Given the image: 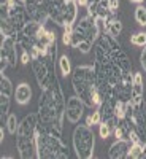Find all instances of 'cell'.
<instances>
[{
	"label": "cell",
	"instance_id": "cell-1",
	"mask_svg": "<svg viewBox=\"0 0 146 159\" xmlns=\"http://www.w3.org/2000/svg\"><path fill=\"white\" fill-rule=\"evenodd\" d=\"M65 108H67V100L64 97L59 78L54 73L51 78V83L48 84V88L42 89V94L38 99V124L62 135Z\"/></svg>",
	"mask_w": 146,
	"mask_h": 159
},
{
	"label": "cell",
	"instance_id": "cell-2",
	"mask_svg": "<svg viewBox=\"0 0 146 159\" xmlns=\"http://www.w3.org/2000/svg\"><path fill=\"white\" fill-rule=\"evenodd\" d=\"M72 84L75 94L81 99L86 107L97 108L102 103V97L97 89V76L92 65H78L72 72Z\"/></svg>",
	"mask_w": 146,
	"mask_h": 159
},
{
	"label": "cell",
	"instance_id": "cell-3",
	"mask_svg": "<svg viewBox=\"0 0 146 159\" xmlns=\"http://www.w3.org/2000/svg\"><path fill=\"white\" fill-rule=\"evenodd\" d=\"M37 134H38V115L29 113L19 123V127L16 132V148L21 159L38 157Z\"/></svg>",
	"mask_w": 146,
	"mask_h": 159
},
{
	"label": "cell",
	"instance_id": "cell-4",
	"mask_svg": "<svg viewBox=\"0 0 146 159\" xmlns=\"http://www.w3.org/2000/svg\"><path fill=\"white\" fill-rule=\"evenodd\" d=\"M37 153L38 159H67L69 148L64 143L62 135L38 124L37 134Z\"/></svg>",
	"mask_w": 146,
	"mask_h": 159
},
{
	"label": "cell",
	"instance_id": "cell-5",
	"mask_svg": "<svg viewBox=\"0 0 146 159\" xmlns=\"http://www.w3.org/2000/svg\"><path fill=\"white\" fill-rule=\"evenodd\" d=\"M100 34H102V30L99 29V25L95 22V18L86 15L84 18H81L79 21H76L73 24V35H72L70 46L78 48L81 42H91L92 45H94Z\"/></svg>",
	"mask_w": 146,
	"mask_h": 159
},
{
	"label": "cell",
	"instance_id": "cell-6",
	"mask_svg": "<svg viewBox=\"0 0 146 159\" xmlns=\"http://www.w3.org/2000/svg\"><path fill=\"white\" fill-rule=\"evenodd\" d=\"M95 147V135L92 132L91 126L79 124L75 127L73 132V148L79 159H91L94 156Z\"/></svg>",
	"mask_w": 146,
	"mask_h": 159
},
{
	"label": "cell",
	"instance_id": "cell-7",
	"mask_svg": "<svg viewBox=\"0 0 146 159\" xmlns=\"http://www.w3.org/2000/svg\"><path fill=\"white\" fill-rule=\"evenodd\" d=\"M18 42L15 37H2V46H0V72L3 73L7 67L15 69L18 65Z\"/></svg>",
	"mask_w": 146,
	"mask_h": 159
},
{
	"label": "cell",
	"instance_id": "cell-8",
	"mask_svg": "<svg viewBox=\"0 0 146 159\" xmlns=\"http://www.w3.org/2000/svg\"><path fill=\"white\" fill-rule=\"evenodd\" d=\"M132 123L135 124V129L143 142H146V103L143 97H132Z\"/></svg>",
	"mask_w": 146,
	"mask_h": 159
},
{
	"label": "cell",
	"instance_id": "cell-9",
	"mask_svg": "<svg viewBox=\"0 0 146 159\" xmlns=\"http://www.w3.org/2000/svg\"><path fill=\"white\" fill-rule=\"evenodd\" d=\"M0 18H2V19H8L10 24L18 32H21L24 29V25L30 21L25 7H22V5H11V3H10L8 13H7V15H0Z\"/></svg>",
	"mask_w": 146,
	"mask_h": 159
},
{
	"label": "cell",
	"instance_id": "cell-10",
	"mask_svg": "<svg viewBox=\"0 0 146 159\" xmlns=\"http://www.w3.org/2000/svg\"><path fill=\"white\" fill-rule=\"evenodd\" d=\"M132 84H134V73L132 72H124L121 80L116 83L113 88V94L117 100L130 102L132 100Z\"/></svg>",
	"mask_w": 146,
	"mask_h": 159
},
{
	"label": "cell",
	"instance_id": "cell-11",
	"mask_svg": "<svg viewBox=\"0 0 146 159\" xmlns=\"http://www.w3.org/2000/svg\"><path fill=\"white\" fill-rule=\"evenodd\" d=\"M25 10H27L30 21L45 24L49 19V13H48V7L45 0H27L25 2Z\"/></svg>",
	"mask_w": 146,
	"mask_h": 159
},
{
	"label": "cell",
	"instance_id": "cell-12",
	"mask_svg": "<svg viewBox=\"0 0 146 159\" xmlns=\"http://www.w3.org/2000/svg\"><path fill=\"white\" fill-rule=\"evenodd\" d=\"M84 107L86 103L79 99L78 96H72L67 99V108H65V116L70 123L76 124L79 123V119L83 118V113H84Z\"/></svg>",
	"mask_w": 146,
	"mask_h": 159
},
{
	"label": "cell",
	"instance_id": "cell-13",
	"mask_svg": "<svg viewBox=\"0 0 146 159\" xmlns=\"http://www.w3.org/2000/svg\"><path fill=\"white\" fill-rule=\"evenodd\" d=\"M135 127V124L132 123V119L130 118H121V119H117V123H116V127H114V137L116 140H129L130 139V132L132 129ZM130 142V140H129Z\"/></svg>",
	"mask_w": 146,
	"mask_h": 159
},
{
	"label": "cell",
	"instance_id": "cell-14",
	"mask_svg": "<svg viewBox=\"0 0 146 159\" xmlns=\"http://www.w3.org/2000/svg\"><path fill=\"white\" fill-rule=\"evenodd\" d=\"M130 145H132V142H129V140H116L108 150V156L111 159H124V157H127Z\"/></svg>",
	"mask_w": 146,
	"mask_h": 159
},
{
	"label": "cell",
	"instance_id": "cell-15",
	"mask_svg": "<svg viewBox=\"0 0 146 159\" xmlns=\"http://www.w3.org/2000/svg\"><path fill=\"white\" fill-rule=\"evenodd\" d=\"M111 61L114 64H117L124 72H132V62H130L129 56L122 51V48H119V49H116V51L111 52Z\"/></svg>",
	"mask_w": 146,
	"mask_h": 159
},
{
	"label": "cell",
	"instance_id": "cell-16",
	"mask_svg": "<svg viewBox=\"0 0 146 159\" xmlns=\"http://www.w3.org/2000/svg\"><path fill=\"white\" fill-rule=\"evenodd\" d=\"M15 99L19 105H25L29 103L30 99H32V89H30V84L27 83H21L16 91H15Z\"/></svg>",
	"mask_w": 146,
	"mask_h": 159
},
{
	"label": "cell",
	"instance_id": "cell-17",
	"mask_svg": "<svg viewBox=\"0 0 146 159\" xmlns=\"http://www.w3.org/2000/svg\"><path fill=\"white\" fill-rule=\"evenodd\" d=\"M129 159H141L146 157V142L140 140L130 145V150H129Z\"/></svg>",
	"mask_w": 146,
	"mask_h": 159
},
{
	"label": "cell",
	"instance_id": "cell-18",
	"mask_svg": "<svg viewBox=\"0 0 146 159\" xmlns=\"http://www.w3.org/2000/svg\"><path fill=\"white\" fill-rule=\"evenodd\" d=\"M116 123H117V119L113 118V119H108V121H102L99 124V132H100V137L103 140H107L113 132H114V127H116Z\"/></svg>",
	"mask_w": 146,
	"mask_h": 159
},
{
	"label": "cell",
	"instance_id": "cell-19",
	"mask_svg": "<svg viewBox=\"0 0 146 159\" xmlns=\"http://www.w3.org/2000/svg\"><path fill=\"white\" fill-rule=\"evenodd\" d=\"M144 92V83H143V75L140 72L134 73V84H132V97H143Z\"/></svg>",
	"mask_w": 146,
	"mask_h": 159
},
{
	"label": "cell",
	"instance_id": "cell-20",
	"mask_svg": "<svg viewBox=\"0 0 146 159\" xmlns=\"http://www.w3.org/2000/svg\"><path fill=\"white\" fill-rule=\"evenodd\" d=\"M10 97L11 96L0 92V121H2V124L7 123V119L10 116Z\"/></svg>",
	"mask_w": 146,
	"mask_h": 159
},
{
	"label": "cell",
	"instance_id": "cell-21",
	"mask_svg": "<svg viewBox=\"0 0 146 159\" xmlns=\"http://www.w3.org/2000/svg\"><path fill=\"white\" fill-rule=\"evenodd\" d=\"M105 32L117 38L119 35H121V32H122V22L119 21V19H116V18H111V19L107 22V27H105Z\"/></svg>",
	"mask_w": 146,
	"mask_h": 159
},
{
	"label": "cell",
	"instance_id": "cell-22",
	"mask_svg": "<svg viewBox=\"0 0 146 159\" xmlns=\"http://www.w3.org/2000/svg\"><path fill=\"white\" fill-rule=\"evenodd\" d=\"M57 65H59V70H60L62 76H69V75H72V72H73V70H72L70 59H69V56H67V54H64V56H60V57H59Z\"/></svg>",
	"mask_w": 146,
	"mask_h": 159
},
{
	"label": "cell",
	"instance_id": "cell-23",
	"mask_svg": "<svg viewBox=\"0 0 146 159\" xmlns=\"http://www.w3.org/2000/svg\"><path fill=\"white\" fill-rule=\"evenodd\" d=\"M127 108H129V102H124V100H116V103H114V116H116V119L126 118Z\"/></svg>",
	"mask_w": 146,
	"mask_h": 159
},
{
	"label": "cell",
	"instance_id": "cell-24",
	"mask_svg": "<svg viewBox=\"0 0 146 159\" xmlns=\"http://www.w3.org/2000/svg\"><path fill=\"white\" fill-rule=\"evenodd\" d=\"M102 123V115H100V110L99 108H95L94 111H92L91 115H87V118H86V124L87 126H99Z\"/></svg>",
	"mask_w": 146,
	"mask_h": 159
},
{
	"label": "cell",
	"instance_id": "cell-25",
	"mask_svg": "<svg viewBox=\"0 0 146 159\" xmlns=\"http://www.w3.org/2000/svg\"><path fill=\"white\" fill-rule=\"evenodd\" d=\"M0 92H2V94H8V96H11V92H13V86H11L10 78L5 76L3 73L0 76Z\"/></svg>",
	"mask_w": 146,
	"mask_h": 159
},
{
	"label": "cell",
	"instance_id": "cell-26",
	"mask_svg": "<svg viewBox=\"0 0 146 159\" xmlns=\"http://www.w3.org/2000/svg\"><path fill=\"white\" fill-rule=\"evenodd\" d=\"M130 43L134 46H140V48L146 46V34L144 32H135L130 37Z\"/></svg>",
	"mask_w": 146,
	"mask_h": 159
},
{
	"label": "cell",
	"instance_id": "cell-27",
	"mask_svg": "<svg viewBox=\"0 0 146 159\" xmlns=\"http://www.w3.org/2000/svg\"><path fill=\"white\" fill-rule=\"evenodd\" d=\"M5 124H7V129H8L10 134H16V132H18L19 123H18V118H16V115H10Z\"/></svg>",
	"mask_w": 146,
	"mask_h": 159
},
{
	"label": "cell",
	"instance_id": "cell-28",
	"mask_svg": "<svg viewBox=\"0 0 146 159\" xmlns=\"http://www.w3.org/2000/svg\"><path fill=\"white\" fill-rule=\"evenodd\" d=\"M135 21L140 24V25H144L146 27V8L144 7H137L135 8Z\"/></svg>",
	"mask_w": 146,
	"mask_h": 159
},
{
	"label": "cell",
	"instance_id": "cell-29",
	"mask_svg": "<svg viewBox=\"0 0 146 159\" xmlns=\"http://www.w3.org/2000/svg\"><path fill=\"white\" fill-rule=\"evenodd\" d=\"M72 35H73V25H65V27H64V34H62V43L65 46H70Z\"/></svg>",
	"mask_w": 146,
	"mask_h": 159
},
{
	"label": "cell",
	"instance_id": "cell-30",
	"mask_svg": "<svg viewBox=\"0 0 146 159\" xmlns=\"http://www.w3.org/2000/svg\"><path fill=\"white\" fill-rule=\"evenodd\" d=\"M86 8H87V15L92 16V18H95V15H97V0H92Z\"/></svg>",
	"mask_w": 146,
	"mask_h": 159
},
{
	"label": "cell",
	"instance_id": "cell-31",
	"mask_svg": "<svg viewBox=\"0 0 146 159\" xmlns=\"http://www.w3.org/2000/svg\"><path fill=\"white\" fill-rule=\"evenodd\" d=\"M91 48H92V43L91 42H81L79 43V46H78V49L83 52V54H87V52L91 51Z\"/></svg>",
	"mask_w": 146,
	"mask_h": 159
},
{
	"label": "cell",
	"instance_id": "cell-32",
	"mask_svg": "<svg viewBox=\"0 0 146 159\" xmlns=\"http://www.w3.org/2000/svg\"><path fill=\"white\" fill-rule=\"evenodd\" d=\"M140 64H141L143 70L146 72V46H143V51H141V54H140Z\"/></svg>",
	"mask_w": 146,
	"mask_h": 159
},
{
	"label": "cell",
	"instance_id": "cell-33",
	"mask_svg": "<svg viewBox=\"0 0 146 159\" xmlns=\"http://www.w3.org/2000/svg\"><path fill=\"white\" fill-rule=\"evenodd\" d=\"M108 3H110V10L116 15V11L119 8V0H108Z\"/></svg>",
	"mask_w": 146,
	"mask_h": 159
},
{
	"label": "cell",
	"instance_id": "cell-34",
	"mask_svg": "<svg viewBox=\"0 0 146 159\" xmlns=\"http://www.w3.org/2000/svg\"><path fill=\"white\" fill-rule=\"evenodd\" d=\"M25 2L27 0H10L11 5H22V7H25Z\"/></svg>",
	"mask_w": 146,
	"mask_h": 159
},
{
	"label": "cell",
	"instance_id": "cell-35",
	"mask_svg": "<svg viewBox=\"0 0 146 159\" xmlns=\"http://www.w3.org/2000/svg\"><path fill=\"white\" fill-rule=\"evenodd\" d=\"M3 139H5V134H3V127H2V130H0V142H3Z\"/></svg>",
	"mask_w": 146,
	"mask_h": 159
},
{
	"label": "cell",
	"instance_id": "cell-36",
	"mask_svg": "<svg viewBox=\"0 0 146 159\" xmlns=\"http://www.w3.org/2000/svg\"><path fill=\"white\" fill-rule=\"evenodd\" d=\"M130 2H134V3H143L144 0H130Z\"/></svg>",
	"mask_w": 146,
	"mask_h": 159
}]
</instances>
